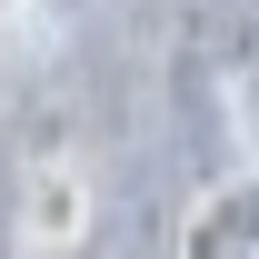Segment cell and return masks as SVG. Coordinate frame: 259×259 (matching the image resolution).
<instances>
[{"instance_id": "obj_2", "label": "cell", "mask_w": 259, "mask_h": 259, "mask_svg": "<svg viewBox=\"0 0 259 259\" xmlns=\"http://www.w3.org/2000/svg\"><path fill=\"white\" fill-rule=\"evenodd\" d=\"M180 259H259V169L220 180V190L180 220Z\"/></svg>"}, {"instance_id": "obj_1", "label": "cell", "mask_w": 259, "mask_h": 259, "mask_svg": "<svg viewBox=\"0 0 259 259\" xmlns=\"http://www.w3.org/2000/svg\"><path fill=\"white\" fill-rule=\"evenodd\" d=\"M10 220H20V239H30V249L70 259L80 239H90V180H80L70 160H40L30 180H20V209H10Z\"/></svg>"}, {"instance_id": "obj_4", "label": "cell", "mask_w": 259, "mask_h": 259, "mask_svg": "<svg viewBox=\"0 0 259 259\" xmlns=\"http://www.w3.org/2000/svg\"><path fill=\"white\" fill-rule=\"evenodd\" d=\"M0 259H30V239H20V220H0Z\"/></svg>"}, {"instance_id": "obj_3", "label": "cell", "mask_w": 259, "mask_h": 259, "mask_svg": "<svg viewBox=\"0 0 259 259\" xmlns=\"http://www.w3.org/2000/svg\"><path fill=\"white\" fill-rule=\"evenodd\" d=\"M239 110H249L239 130H249V150H259V60H249V80H239Z\"/></svg>"}]
</instances>
